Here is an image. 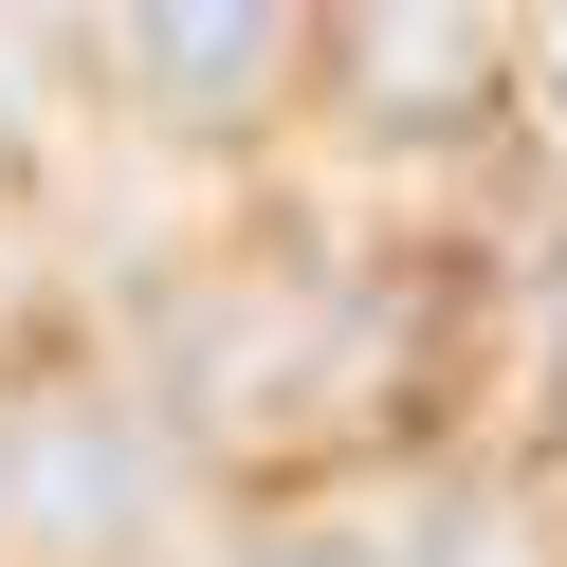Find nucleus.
<instances>
[{
    "label": "nucleus",
    "mask_w": 567,
    "mask_h": 567,
    "mask_svg": "<svg viewBox=\"0 0 567 567\" xmlns=\"http://www.w3.org/2000/svg\"><path fill=\"white\" fill-rule=\"evenodd\" d=\"M111 55L165 111H257L275 55H293V0H111Z\"/></svg>",
    "instance_id": "nucleus-1"
},
{
    "label": "nucleus",
    "mask_w": 567,
    "mask_h": 567,
    "mask_svg": "<svg viewBox=\"0 0 567 567\" xmlns=\"http://www.w3.org/2000/svg\"><path fill=\"white\" fill-rule=\"evenodd\" d=\"M128 494H147V457H128L111 421H55V440L0 457V513H38V530H111Z\"/></svg>",
    "instance_id": "nucleus-2"
},
{
    "label": "nucleus",
    "mask_w": 567,
    "mask_h": 567,
    "mask_svg": "<svg viewBox=\"0 0 567 567\" xmlns=\"http://www.w3.org/2000/svg\"><path fill=\"white\" fill-rule=\"evenodd\" d=\"M457 38H476L457 0H384V38H367V74H384V92H440V74H457Z\"/></svg>",
    "instance_id": "nucleus-3"
},
{
    "label": "nucleus",
    "mask_w": 567,
    "mask_h": 567,
    "mask_svg": "<svg viewBox=\"0 0 567 567\" xmlns=\"http://www.w3.org/2000/svg\"><path fill=\"white\" fill-rule=\"evenodd\" d=\"M530 111L567 128V0H530Z\"/></svg>",
    "instance_id": "nucleus-4"
},
{
    "label": "nucleus",
    "mask_w": 567,
    "mask_h": 567,
    "mask_svg": "<svg viewBox=\"0 0 567 567\" xmlns=\"http://www.w3.org/2000/svg\"><path fill=\"white\" fill-rule=\"evenodd\" d=\"M257 567H348V549H257Z\"/></svg>",
    "instance_id": "nucleus-5"
}]
</instances>
